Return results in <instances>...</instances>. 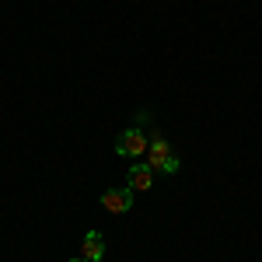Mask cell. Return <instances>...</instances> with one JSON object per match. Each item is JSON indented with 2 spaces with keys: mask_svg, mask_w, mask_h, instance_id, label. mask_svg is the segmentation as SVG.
Listing matches in <instances>:
<instances>
[{
  "mask_svg": "<svg viewBox=\"0 0 262 262\" xmlns=\"http://www.w3.org/2000/svg\"><path fill=\"white\" fill-rule=\"evenodd\" d=\"M147 147H150V137L143 133V126H129L116 137V154L119 158H147Z\"/></svg>",
  "mask_w": 262,
  "mask_h": 262,
  "instance_id": "cell-2",
  "label": "cell"
},
{
  "mask_svg": "<svg viewBox=\"0 0 262 262\" xmlns=\"http://www.w3.org/2000/svg\"><path fill=\"white\" fill-rule=\"evenodd\" d=\"M154 175H158V171L147 161L133 164V168H129V189H133V192H150V189H154Z\"/></svg>",
  "mask_w": 262,
  "mask_h": 262,
  "instance_id": "cell-4",
  "label": "cell"
},
{
  "mask_svg": "<svg viewBox=\"0 0 262 262\" xmlns=\"http://www.w3.org/2000/svg\"><path fill=\"white\" fill-rule=\"evenodd\" d=\"M101 255H105V238H101L98 231H88V234L81 238V259L101 262Z\"/></svg>",
  "mask_w": 262,
  "mask_h": 262,
  "instance_id": "cell-5",
  "label": "cell"
},
{
  "mask_svg": "<svg viewBox=\"0 0 262 262\" xmlns=\"http://www.w3.org/2000/svg\"><path fill=\"white\" fill-rule=\"evenodd\" d=\"M133 196H137V192H133L129 185H126V189H105L98 203H101V210H105V213L122 217V213H129V210H133Z\"/></svg>",
  "mask_w": 262,
  "mask_h": 262,
  "instance_id": "cell-3",
  "label": "cell"
},
{
  "mask_svg": "<svg viewBox=\"0 0 262 262\" xmlns=\"http://www.w3.org/2000/svg\"><path fill=\"white\" fill-rule=\"evenodd\" d=\"M147 158H150V168L154 171H161V175H175L179 171V154H175V147L168 143V137L164 133H158V129H150V147H147Z\"/></svg>",
  "mask_w": 262,
  "mask_h": 262,
  "instance_id": "cell-1",
  "label": "cell"
},
{
  "mask_svg": "<svg viewBox=\"0 0 262 262\" xmlns=\"http://www.w3.org/2000/svg\"><path fill=\"white\" fill-rule=\"evenodd\" d=\"M70 262H88V259H70Z\"/></svg>",
  "mask_w": 262,
  "mask_h": 262,
  "instance_id": "cell-6",
  "label": "cell"
}]
</instances>
